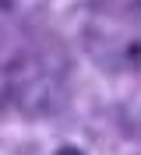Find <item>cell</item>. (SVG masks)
<instances>
[{"label": "cell", "instance_id": "obj_1", "mask_svg": "<svg viewBox=\"0 0 141 155\" xmlns=\"http://www.w3.org/2000/svg\"><path fill=\"white\" fill-rule=\"evenodd\" d=\"M56 155H81V152H74V148H64V152H56Z\"/></svg>", "mask_w": 141, "mask_h": 155}]
</instances>
